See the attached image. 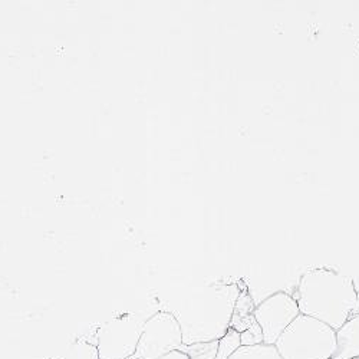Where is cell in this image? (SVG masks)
<instances>
[{"label": "cell", "mask_w": 359, "mask_h": 359, "mask_svg": "<svg viewBox=\"0 0 359 359\" xmlns=\"http://www.w3.org/2000/svg\"><path fill=\"white\" fill-rule=\"evenodd\" d=\"M301 315L296 299L285 292L273 293L253 311L255 320L262 327L263 344L275 345L287 326Z\"/></svg>", "instance_id": "obj_6"}, {"label": "cell", "mask_w": 359, "mask_h": 359, "mask_svg": "<svg viewBox=\"0 0 359 359\" xmlns=\"http://www.w3.org/2000/svg\"><path fill=\"white\" fill-rule=\"evenodd\" d=\"M359 358V316L351 318L337 331V349L332 359Z\"/></svg>", "instance_id": "obj_7"}, {"label": "cell", "mask_w": 359, "mask_h": 359, "mask_svg": "<svg viewBox=\"0 0 359 359\" xmlns=\"http://www.w3.org/2000/svg\"><path fill=\"white\" fill-rule=\"evenodd\" d=\"M282 359H332L337 331L311 316L299 315L275 344Z\"/></svg>", "instance_id": "obj_3"}, {"label": "cell", "mask_w": 359, "mask_h": 359, "mask_svg": "<svg viewBox=\"0 0 359 359\" xmlns=\"http://www.w3.org/2000/svg\"><path fill=\"white\" fill-rule=\"evenodd\" d=\"M229 359H282L275 345L241 346Z\"/></svg>", "instance_id": "obj_9"}, {"label": "cell", "mask_w": 359, "mask_h": 359, "mask_svg": "<svg viewBox=\"0 0 359 359\" xmlns=\"http://www.w3.org/2000/svg\"><path fill=\"white\" fill-rule=\"evenodd\" d=\"M183 346V332L177 318L170 311H160L144 322L131 359H160L174 351H182Z\"/></svg>", "instance_id": "obj_4"}, {"label": "cell", "mask_w": 359, "mask_h": 359, "mask_svg": "<svg viewBox=\"0 0 359 359\" xmlns=\"http://www.w3.org/2000/svg\"><path fill=\"white\" fill-rule=\"evenodd\" d=\"M293 297L301 315L320 320L335 331L359 316V290L353 279L334 269L318 267L304 273Z\"/></svg>", "instance_id": "obj_1"}, {"label": "cell", "mask_w": 359, "mask_h": 359, "mask_svg": "<svg viewBox=\"0 0 359 359\" xmlns=\"http://www.w3.org/2000/svg\"><path fill=\"white\" fill-rule=\"evenodd\" d=\"M241 346V334L234 331L233 327H230L226 335L222 339H219L216 359H229Z\"/></svg>", "instance_id": "obj_11"}, {"label": "cell", "mask_w": 359, "mask_h": 359, "mask_svg": "<svg viewBox=\"0 0 359 359\" xmlns=\"http://www.w3.org/2000/svg\"><path fill=\"white\" fill-rule=\"evenodd\" d=\"M255 308L256 306L253 305L250 294L248 293L246 289L245 290L242 289L241 294L237 297V302L234 305L230 327H233L238 334H242L243 331H246V329H249L255 322V316H253Z\"/></svg>", "instance_id": "obj_8"}, {"label": "cell", "mask_w": 359, "mask_h": 359, "mask_svg": "<svg viewBox=\"0 0 359 359\" xmlns=\"http://www.w3.org/2000/svg\"><path fill=\"white\" fill-rule=\"evenodd\" d=\"M219 341L208 344H196L190 346H183V352H186L190 359H216Z\"/></svg>", "instance_id": "obj_12"}, {"label": "cell", "mask_w": 359, "mask_h": 359, "mask_svg": "<svg viewBox=\"0 0 359 359\" xmlns=\"http://www.w3.org/2000/svg\"><path fill=\"white\" fill-rule=\"evenodd\" d=\"M237 285H212L193 292L183 308L171 312L182 327L183 345L208 344L222 339L230 329L237 297Z\"/></svg>", "instance_id": "obj_2"}, {"label": "cell", "mask_w": 359, "mask_h": 359, "mask_svg": "<svg viewBox=\"0 0 359 359\" xmlns=\"http://www.w3.org/2000/svg\"><path fill=\"white\" fill-rule=\"evenodd\" d=\"M160 359H190V356L183 351H174V352H171V353H168V355H165Z\"/></svg>", "instance_id": "obj_14"}, {"label": "cell", "mask_w": 359, "mask_h": 359, "mask_svg": "<svg viewBox=\"0 0 359 359\" xmlns=\"http://www.w3.org/2000/svg\"><path fill=\"white\" fill-rule=\"evenodd\" d=\"M56 359H100L98 349L95 345L86 341H78L72 344L62 355Z\"/></svg>", "instance_id": "obj_10"}, {"label": "cell", "mask_w": 359, "mask_h": 359, "mask_svg": "<svg viewBox=\"0 0 359 359\" xmlns=\"http://www.w3.org/2000/svg\"><path fill=\"white\" fill-rule=\"evenodd\" d=\"M241 344L242 346H256V345H262L263 344V332L262 327L257 325V322L255 320L253 325L246 329L241 334Z\"/></svg>", "instance_id": "obj_13"}, {"label": "cell", "mask_w": 359, "mask_h": 359, "mask_svg": "<svg viewBox=\"0 0 359 359\" xmlns=\"http://www.w3.org/2000/svg\"><path fill=\"white\" fill-rule=\"evenodd\" d=\"M144 322L121 316L107 322L97 334L100 359H131L137 351Z\"/></svg>", "instance_id": "obj_5"}, {"label": "cell", "mask_w": 359, "mask_h": 359, "mask_svg": "<svg viewBox=\"0 0 359 359\" xmlns=\"http://www.w3.org/2000/svg\"><path fill=\"white\" fill-rule=\"evenodd\" d=\"M353 359H359V358H353Z\"/></svg>", "instance_id": "obj_15"}]
</instances>
